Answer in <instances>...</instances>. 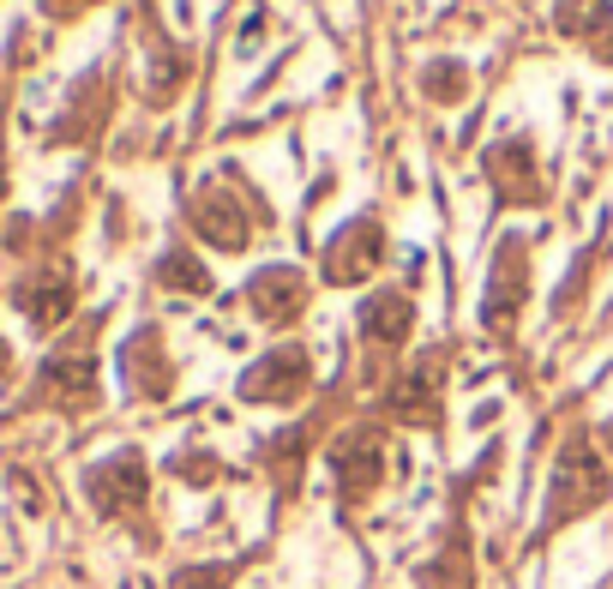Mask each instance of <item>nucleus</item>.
<instances>
[{"instance_id":"obj_1","label":"nucleus","mask_w":613,"mask_h":589,"mask_svg":"<svg viewBox=\"0 0 613 589\" xmlns=\"http://www.w3.org/2000/svg\"><path fill=\"white\" fill-rule=\"evenodd\" d=\"M602 499H608L602 452H595L583 433H571L559 464H554V488H547V530H559V523H571V518H590Z\"/></svg>"},{"instance_id":"obj_2","label":"nucleus","mask_w":613,"mask_h":589,"mask_svg":"<svg viewBox=\"0 0 613 589\" xmlns=\"http://www.w3.org/2000/svg\"><path fill=\"white\" fill-rule=\"evenodd\" d=\"M379 253H386V229H379L374 211L343 223L337 235L325 241V284H337V289L367 284V277L379 271Z\"/></svg>"},{"instance_id":"obj_3","label":"nucleus","mask_w":613,"mask_h":589,"mask_svg":"<svg viewBox=\"0 0 613 589\" xmlns=\"http://www.w3.org/2000/svg\"><path fill=\"white\" fill-rule=\"evenodd\" d=\"M306 386H313V362H306L301 343L265 349L259 362L241 374V397H247V403H296Z\"/></svg>"},{"instance_id":"obj_4","label":"nucleus","mask_w":613,"mask_h":589,"mask_svg":"<svg viewBox=\"0 0 613 589\" xmlns=\"http://www.w3.org/2000/svg\"><path fill=\"white\" fill-rule=\"evenodd\" d=\"M523 294H530V247H523V235H505L500 253H493V277H488V331H511V319H517Z\"/></svg>"},{"instance_id":"obj_5","label":"nucleus","mask_w":613,"mask_h":589,"mask_svg":"<svg viewBox=\"0 0 613 589\" xmlns=\"http://www.w3.org/2000/svg\"><path fill=\"white\" fill-rule=\"evenodd\" d=\"M193 229L211 241L216 253H241L253 241V223H247V204L235 199V187L211 181L193 193Z\"/></svg>"},{"instance_id":"obj_6","label":"nucleus","mask_w":613,"mask_h":589,"mask_svg":"<svg viewBox=\"0 0 613 589\" xmlns=\"http://www.w3.org/2000/svg\"><path fill=\"white\" fill-rule=\"evenodd\" d=\"M145 457L138 452H121L109 457V464H97L91 476H85V493H91V505L102 511V518H126V511L145 505Z\"/></svg>"},{"instance_id":"obj_7","label":"nucleus","mask_w":613,"mask_h":589,"mask_svg":"<svg viewBox=\"0 0 613 589\" xmlns=\"http://www.w3.org/2000/svg\"><path fill=\"white\" fill-rule=\"evenodd\" d=\"M331 464H337V488L349 505H361L367 493L379 488V476H386V440H379V427H355L337 440V452H331Z\"/></svg>"},{"instance_id":"obj_8","label":"nucleus","mask_w":613,"mask_h":589,"mask_svg":"<svg viewBox=\"0 0 613 589\" xmlns=\"http://www.w3.org/2000/svg\"><path fill=\"white\" fill-rule=\"evenodd\" d=\"M247 307L265 319V325H296L306 313V277L296 265H265L247 289Z\"/></svg>"},{"instance_id":"obj_9","label":"nucleus","mask_w":613,"mask_h":589,"mask_svg":"<svg viewBox=\"0 0 613 589\" xmlns=\"http://www.w3.org/2000/svg\"><path fill=\"white\" fill-rule=\"evenodd\" d=\"M36 391H43L48 403H67V409L97 403V362H91L85 349L48 355V367H43V379H36Z\"/></svg>"},{"instance_id":"obj_10","label":"nucleus","mask_w":613,"mask_h":589,"mask_svg":"<svg viewBox=\"0 0 613 589\" xmlns=\"http://www.w3.org/2000/svg\"><path fill=\"white\" fill-rule=\"evenodd\" d=\"M409 325H415V307H409L403 289H379V294H367V301H361V337H367V349H374V355L398 349V343L409 337Z\"/></svg>"},{"instance_id":"obj_11","label":"nucleus","mask_w":613,"mask_h":589,"mask_svg":"<svg viewBox=\"0 0 613 589\" xmlns=\"http://www.w3.org/2000/svg\"><path fill=\"white\" fill-rule=\"evenodd\" d=\"M488 181L500 187V199L505 204H517V199H542V175H535V151L523 145V138H505V145H493L488 151Z\"/></svg>"},{"instance_id":"obj_12","label":"nucleus","mask_w":613,"mask_h":589,"mask_svg":"<svg viewBox=\"0 0 613 589\" xmlns=\"http://www.w3.org/2000/svg\"><path fill=\"white\" fill-rule=\"evenodd\" d=\"M19 307L31 313V325H60V319L73 313V277L60 271V265H36L31 277L19 284Z\"/></svg>"},{"instance_id":"obj_13","label":"nucleus","mask_w":613,"mask_h":589,"mask_svg":"<svg viewBox=\"0 0 613 589\" xmlns=\"http://www.w3.org/2000/svg\"><path fill=\"white\" fill-rule=\"evenodd\" d=\"M439 355H421L415 367L398 379V391H391V409H398V421H409V427H427L433 415H439Z\"/></svg>"},{"instance_id":"obj_14","label":"nucleus","mask_w":613,"mask_h":589,"mask_svg":"<svg viewBox=\"0 0 613 589\" xmlns=\"http://www.w3.org/2000/svg\"><path fill=\"white\" fill-rule=\"evenodd\" d=\"M126 386L138 397H163L175 386V367H169V355H163L157 331H138V337L126 343Z\"/></svg>"},{"instance_id":"obj_15","label":"nucleus","mask_w":613,"mask_h":589,"mask_svg":"<svg viewBox=\"0 0 613 589\" xmlns=\"http://www.w3.org/2000/svg\"><path fill=\"white\" fill-rule=\"evenodd\" d=\"M602 24H613L608 0H559V31L566 36H602Z\"/></svg>"},{"instance_id":"obj_16","label":"nucleus","mask_w":613,"mask_h":589,"mask_svg":"<svg viewBox=\"0 0 613 589\" xmlns=\"http://www.w3.org/2000/svg\"><path fill=\"white\" fill-rule=\"evenodd\" d=\"M157 277H163L169 289H187V294H204V289H211V271H204L193 253H181V247L163 259V271H157Z\"/></svg>"},{"instance_id":"obj_17","label":"nucleus","mask_w":613,"mask_h":589,"mask_svg":"<svg viewBox=\"0 0 613 589\" xmlns=\"http://www.w3.org/2000/svg\"><path fill=\"white\" fill-rule=\"evenodd\" d=\"M175 589H229V566H187L175 571Z\"/></svg>"},{"instance_id":"obj_18","label":"nucleus","mask_w":613,"mask_h":589,"mask_svg":"<svg viewBox=\"0 0 613 589\" xmlns=\"http://www.w3.org/2000/svg\"><path fill=\"white\" fill-rule=\"evenodd\" d=\"M427 97H439V102H457V97H464V67H452V60H445V67H433V79H427Z\"/></svg>"},{"instance_id":"obj_19","label":"nucleus","mask_w":613,"mask_h":589,"mask_svg":"<svg viewBox=\"0 0 613 589\" xmlns=\"http://www.w3.org/2000/svg\"><path fill=\"white\" fill-rule=\"evenodd\" d=\"M175 476H187V481H211L216 476V464H211V457H175Z\"/></svg>"},{"instance_id":"obj_20","label":"nucleus","mask_w":613,"mask_h":589,"mask_svg":"<svg viewBox=\"0 0 613 589\" xmlns=\"http://www.w3.org/2000/svg\"><path fill=\"white\" fill-rule=\"evenodd\" d=\"M85 7H91V0H43V12H48V19H79Z\"/></svg>"},{"instance_id":"obj_21","label":"nucleus","mask_w":613,"mask_h":589,"mask_svg":"<svg viewBox=\"0 0 613 589\" xmlns=\"http://www.w3.org/2000/svg\"><path fill=\"white\" fill-rule=\"evenodd\" d=\"M608 457H613V421H608Z\"/></svg>"},{"instance_id":"obj_22","label":"nucleus","mask_w":613,"mask_h":589,"mask_svg":"<svg viewBox=\"0 0 613 589\" xmlns=\"http://www.w3.org/2000/svg\"><path fill=\"white\" fill-rule=\"evenodd\" d=\"M0 367H7V343H0Z\"/></svg>"},{"instance_id":"obj_23","label":"nucleus","mask_w":613,"mask_h":589,"mask_svg":"<svg viewBox=\"0 0 613 589\" xmlns=\"http://www.w3.org/2000/svg\"><path fill=\"white\" fill-rule=\"evenodd\" d=\"M0 193H7V169H0Z\"/></svg>"}]
</instances>
